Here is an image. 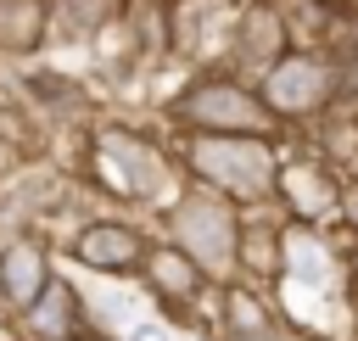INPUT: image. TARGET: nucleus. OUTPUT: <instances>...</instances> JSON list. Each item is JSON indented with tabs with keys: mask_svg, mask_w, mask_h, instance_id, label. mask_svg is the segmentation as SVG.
<instances>
[{
	"mask_svg": "<svg viewBox=\"0 0 358 341\" xmlns=\"http://www.w3.org/2000/svg\"><path fill=\"white\" fill-rule=\"evenodd\" d=\"M56 274H62L56 268V246H50V235L39 224H17L0 240V291H6L11 313H28Z\"/></svg>",
	"mask_w": 358,
	"mask_h": 341,
	"instance_id": "nucleus-10",
	"label": "nucleus"
},
{
	"mask_svg": "<svg viewBox=\"0 0 358 341\" xmlns=\"http://www.w3.org/2000/svg\"><path fill=\"white\" fill-rule=\"evenodd\" d=\"M123 11H129V0H50V39L56 45L101 39Z\"/></svg>",
	"mask_w": 358,
	"mask_h": 341,
	"instance_id": "nucleus-14",
	"label": "nucleus"
},
{
	"mask_svg": "<svg viewBox=\"0 0 358 341\" xmlns=\"http://www.w3.org/2000/svg\"><path fill=\"white\" fill-rule=\"evenodd\" d=\"M341 168H347V179H352V184H358V145H352V151H347V162H341Z\"/></svg>",
	"mask_w": 358,
	"mask_h": 341,
	"instance_id": "nucleus-19",
	"label": "nucleus"
},
{
	"mask_svg": "<svg viewBox=\"0 0 358 341\" xmlns=\"http://www.w3.org/2000/svg\"><path fill=\"white\" fill-rule=\"evenodd\" d=\"M274 207L291 224H319V229H341V207H347V168L330 151H291L280 168V190Z\"/></svg>",
	"mask_w": 358,
	"mask_h": 341,
	"instance_id": "nucleus-6",
	"label": "nucleus"
},
{
	"mask_svg": "<svg viewBox=\"0 0 358 341\" xmlns=\"http://www.w3.org/2000/svg\"><path fill=\"white\" fill-rule=\"evenodd\" d=\"M341 84H347L341 56H330V50H319V45H296L291 56H280V61L257 78V89H263V101H268V112H274L280 129L330 117V112L341 106Z\"/></svg>",
	"mask_w": 358,
	"mask_h": 341,
	"instance_id": "nucleus-5",
	"label": "nucleus"
},
{
	"mask_svg": "<svg viewBox=\"0 0 358 341\" xmlns=\"http://www.w3.org/2000/svg\"><path fill=\"white\" fill-rule=\"evenodd\" d=\"M0 313H11V307H6V291H0Z\"/></svg>",
	"mask_w": 358,
	"mask_h": 341,
	"instance_id": "nucleus-22",
	"label": "nucleus"
},
{
	"mask_svg": "<svg viewBox=\"0 0 358 341\" xmlns=\"http://www.w3.org/2000/svg\"><path fill=\"white\" fill-rule=\"evenodd\" d=\"M0 341H28L22 324H17V313H0Z\"/></svg>",
	"mask_w": 358,
	"mask_h": 341,
	"instance_id": "nucleus-18",
	"label": "nucleus"
},
{
	"mask_svg": "<svg viewBox=\"0 0 358 341\" xmlns=\"http://www.w3.org/2000/svg\"><path fill=\"white\" fill-rule=\"evenodd\" d=\"M352 302H358V246H352V291H347Z\"/></svg>",
	"mask_w": 358,
	"mask_h": 341,
	"instance_id": "nucleus-21",
	"label": "nucleus"
},
{
	"mask_svg": "<svg viewBox=\"0 0 358 341\" xmlns=\"http://www.w3.org/2000/svg\"><path fill=\"white\" fill-rule=\"evenodd\" d=\"M173 134H280L263 89L252 78H241L235 67H201L190 73L168 106H162Z\"/></svg>",
	"mask_w": 358,
	"mask_h": 341,
	"instance_id": "nucleus-3",
	"label": "nucleus"
},
{
	"mask_svg": "<svg viewBox=\"0 0 358 341\" xmlns=\"http://www.w3.org/2000/svg\"><path fill=\"white\" fill-rule=\"evenodd\" d=\"M162 235L213 280V285H235L241 280V235H246V207L201 190L185 179V190L162 207Z\"/></svg>",
	"mask_w": 358,
	"mask_h": 341,
	"instance_id": "nucleus-4",
	"label": "nucleus"
},
{
	"mask_svg": "<svg viewBox=\"0 0 358 341\" xmlns=\"http://www.w3.org/2000/svg\"><path fill=\"white\" fill-rule=\"evenodd\" d=\"M17 324H22L28 341H73V335L95 330V319H90V296H84L67 274H56V280L45 285V296H39L28 313H17Z\"/></svg>",
	"mask_w": 358,
	"mask_h": 341,
	"instance_id": "nucleus-12",
	"label": "nucleus"
},
{
	"mask_svg": "<svg viewBox=\"0 0 358 341\" xmlns=\"http://www.w3.org/2000/svg\"><path fill=\"white\" fill-rule=\"evenodd\" d=\"M296 341H324V335H296Z\"/></svg>",
	"mask_w": 358,
	"mask_h": 341,
	"instance_id": "nucleus-23",
	"label": "nucleus"
},
{
	"mask_svg": "<svg viewBox=\"0 0 358 341\" xmlns=\"http://www.w3.org/2000/svg\"><path fill=\"white\" fill-rule=\"evenodd\" d=\"M84 179L123 207H168L185 190L173 140H157L151 129H129V123L84 129Z\"/></svg>",
	"mask_w": 358,
	"mask_h": 341,
	"instance_id": "nucleus-1",
	"label": "nucleus"
},
{
	"mask_svg": "<svg viewBox=\"0 0 358 341\" xmlns=\"http://www.w3.org/2000/svg\"><path fill=\"white\" fill-rule=\"evenodd\" d=\"M50 39V0H0V56H28Z\"/></svg>",
	"mask_w": 358,
	"mask_h": 341,
	"instance_id": "nucleus-15",
	"label": "nucleus"
},
{
	"mask_svg": "<svg viewBox=\"0 0 358 341\" xmlns=\"http://www.w3.org/2000/svg\"><path fill=\"white\" fill-rule=\"evenodd\" d=\"M73 341H117V335H106V330H84V335H73Z\"/></svg>",
	"mask_w": 358,
	"mask_h": 341,
	"instance_id": "nucleus-20",
	"label": "nucleus"
},
{
	"mask_svg": "<svg viewBox=\"0 0 358 341\" xmlns=\"http://www.w3.org/2000/svg\"><path fill=\"white\" fill-rule=\"evenodd\" d=\"M185 335V324H173L168 313H151V319H134L117 341H179Z\"/></svg>",
	"mask_w": 358,
	"mask_h": 341,
	"instance_id": "nucleus-16",
	"label": "nucleus"
},
{
	"mask_svg": "<svg viewBox=\"0 0 358 341\" xmlns=\"http://www.w3.org/2000/svg\"><path fill=\"white\" fill-rule=\"evenodd\" d=\"M151 229L134 218H84L67 235V257L90 274V280H140V263L151 252Z\"/></svg>",
	"mask_w": 358,
	"mask_h": 341,
	"instance_id": "nucleus-8",
	"label": "nucleus"
},
{
	"mask_svg": "<svg viewBox=\"0 0 358 341\" xmlns=\"http://www.w3.org/2000/svg\"><path fill=\"white\" fill-rule=\"evenodd\" d=\"M17 173H22V145H17L11 134H0V184L17 179Z\"/></svg>",
	"mask_w": 358,
	"mask_h": 341,
	"instance_id": "nucleus-17",
	"label": "nucleus"
},
{
	"mask_svg": "<svg viewBox=\"0 0 358 341\" xmlns=\"http://www.w3.org/2000/svg\"><path fill=\"white\" fill-rule=\"evenodd\" d=\"M296 50V34H291V17H285V6L280 0H246L241 11H235V28H229V50H224V61L218 67H235L241 78H263L280 56H291Z\"/></svg>",
	"mask_w": 358,
	"mask_h": 341,
	"instance_id": "nucleus-9",
	"label": "nucleus"
},
{
	"mask_svg": "<svg viewBox=\"0 0 358 341\" xmlns=\"http://www.w3.org/2000/svg\"><path fill=\"white\" fill-rule=\"evenodd\" d=\"M213 330L218 341H296V324L285 319L280 296H268V285H252V280H235L218 291Z\"/></svg>",
	"mask_w": 358,
	"mask_h": 341,
	"instance_id": "nucleus-11",
	"label": "nucleus"
},
{
	"mask_svg": "<svg viewBox=\"0 0 358 341\" xmlns=\"http://www.w3.org/2000/svg\"><path fill=\"white\" fill-rule=\"evenodd\" d=\"M173 157L190 184L235 201V207H274L280 190V134H173Z\"/></svg>",
	"mask_w": 358,
	"mask_h": 341,
	"instance_id": "nucleus-2",
	"label": "nucleus"
},
{
	"mask_svg": "<svg viewBox=\"0 0 358 341\" xmlns=\"http://www.w3.org/2000/svg\"><path fill=\"white\" fill-rule=\"evenodd\" d=\"M280 268H285V212L280 207H252L246 235H241V280L280 285Z\"/></svg>",
	"mask_w": 358,
	"mask_h": 341,
	"instance_id": "nucleus-13",
	"label": "nucleus"
},
{
	"mask_svg": "<svg viewBox=\"0 0 358 341\" xmlns=\"http://www.w3.org/2000/svg\"><path fill=\"white\" fill-rule=\"evenodd\" d=\"M140 291H145L168 319H179V324H213V307H207V302H218L224 285H213L168 235H157L151 252H145V263H140Z\"/></svg>",
	"mask_w": 358,
	"mask_h": 341,
	"instance_id": "nucleus-7",
	"label": "nucleus"
}]
</instances>
